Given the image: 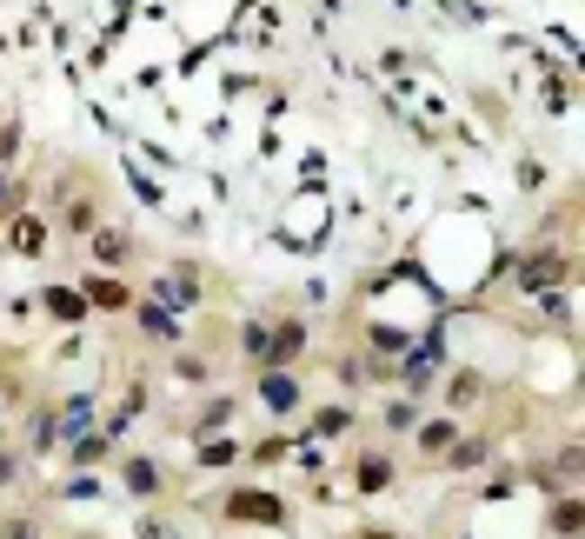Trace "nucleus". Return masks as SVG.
<instances>
[{
	"mask_svg": "<svg viewBox=\"0 0 585 539\" xmlns=\"http://www.w3.org/2000/svg\"><path fill=\"white\" fill-rule=\"evenodd\" d=\"M553 533H565V539L579 533V499H559V507H553Z\"/></svg>",
	"mask_w": 585,
	"mask_h": 539,
	"instance_id": "obj_11",
	"label": "nucleus"
},
{
	"mask_svg": "<svg viewBox=\"0 0 585 539\" xmlns=\"http://www.w3.org/2000/svg\"><path fill=\"white\" fill-rule=\"evenodd\" d=\"M519 280L532 286V293H539V286H553V280H565V260H559V254H532Z\"/></svg>",
	"mask_w": 585,
	"mask_h": 539,
	"instance_id": "obj_4",
	"label": "nucleus"
},
{
	"mask_svg": "<svg viewBox=\"0 0 585 539\" xmlns=\"http://www.w3.org/2000/svg\"><path fill=\"white\" fill-rule=\"evenodd\" d=\"M353 539H392V533H373V526H366V533H353Z\"/></svg>",
	"mask_w": 585,
	"mask_h": 539,
	"instance_id": "obj_15",
	"label": "nucleus"
},
{
	"mask_svg": "<svg viewBox=\"0 0 585 539\" xmlns=\"http://www.w3.org/2000/svg\"><path fill=\"white\" fill-rule=\"evenodd\" d=\"M94 254L100 260H120V254H127V240H120V233H94Z\"/></svg>",
	"mask_w": 585,
	"mask_h": 539,
	"instance_id": "obj_12",
	"label": "nucleus"
},
{
	"mask_svg": "<svg viewBox=\"0 0 585 539\" xmlns=\"http://www.w3.org/2000/svg\"><path fill=\"white\" fill-rule=\"evenodd\" d=\"M260 400L273 413H292V407H300V380H286L280 366H266V373H260Z\"/></svg>",
	"mask_w": 585,
	"mask_h": 539,
	"instance_id": "obj_1",
	"label": "nucleus"
},
{
	"mask_svg": "<svg viewBox=\"0 0 585 539\" xmlns=\"http://www.w3.org/2000/svg\"><path fill=\"white\" fill-rule=\"evenodd\" d=\"M227 513L233 519H266V526H280V519H286V507H280V499H266V493H233Z\"/></svg>",
	"mask_w": 585,
	"mask_h": 539,
	"instance_id": "obj_2",
	"label": "nucleus"
},
{
	"mask_svg": "<svg viewBox=\"0 0 585 539\" xmlns=\"http://www.w3.org/2000/svg\"><path fill=\"white\" fill-rule=\"evenodd\" d=\"M453 419H426V427H419V453H453Z\"/></svg>",
	"mask_w": 585,
	"mask_h": 539,
	"instance_id": "obj_7",
	"label": "nucleus"
},
{
	"mask_svg": "<svg viewBox=\"0 0 585 539\" xmlns=\"http://www.w3.org/2000/svg\"><path fill=\"white\" fill-rule=\"evenodd\" d=\"M127 493L153 499V493H160V466H153V460H127Z\"/></svg>",
	"mask_w": 585,
	"mask_h": 539,
	"instance_id": "obj_6",
	"label": "nucleus"
},
{
	"mask_svg": "<svg viewBox=\"0 0 585 539\" xmlns=\"http://www.w3.org/2000/svg\"><path fill=\"white\" fill-rule=\"evenodd\" d=\"M67 227H74V233H94V207H87V200H80V207L67 213Z\"/></svg>",
	"mask_w": 585,
	"mask_h": 539,
	"instance_id": "obj_13",
	"label": "nucleus"
},
{
	"mask_svg": "<svg viewBox=\"0 0 585 539\" xmlns=\"http://www.w3.org/2000/svg\"><path fill=\"white\" fill-rule=\"evenodd\" d=\"M47 307H54L60 319H87V300H80V293H67V286H47Z\"/></svg>",
	"mask_w": 585,
	"mask_h": 539,
	"instance_id": "obj_8",
	"label": "nucleus"
},
{
	"mask_svg": "<svg viewBox=\"0 0 585 539\" xmlns=\"http://www.w3.org/2000/svg\"><path fill=\"white\" fill-rule=\"evenodd\" d=\"M300 346H306V327H292V319H286L280 333H266V353H260V360H266V366H286Z\"/></svg>",
	"mask_w": 585,
	"mask_h": 539,
	"instance_id": "obj_3",
	"label": "nucleus"
},
{
	"mask_svg": "<svg viewBox=\"0 0 585 539\" xmlns=\"http://www.w3.org/2000/svg\"><path fill=\"white\" fill-rule=\"evenodd\" d=\"M87 300H94V307H127V286H120V280H87Z\"/></svg>",
	"mask_w": 585,
	"mask_h": 539,
	"instance_id": "obj_9",
	"label": "nucleus"
},
{
	"mask_svg": "<svg viewBox=\"0 0 585 539\" xmlns=\"http://www.w3.org/2000/svg\"><path fill=\"white\" fill-rule=\"evenodd\" d=\"M392 486V460L386 453H366V460H359V493H386Z\"/></svg>",
	"mask_w": 585,
	"mask_h": 539,
	"instance_id": "obj_5",
	"label": "nucleus"
},
{
	"mask_svg": "<svg viewBox=\"0 0 585 539\" xmlns=\"http://www.w3.org/2000/svg\"><path fill=\"white\" fill-rule=\"evenodd\" d=\"M0 539H33V519H7V526H0Z\"/></svg>",
	"mask_w": 585,
	"mask_h": 539,
	"instance_id": "obj_14",
	"label": "nucleus"
},
{
	"mask_svg": "<svg viewBox=\"0 0 585 539\" xmlns=\"http://www.w3.org/2000/svg\"><path fill=\"white\" fill-rule=\"evenodd\" d=\"M140 327L153 333V340H174V333H180V327H174V313H166V307H140Z\"/></svg>",
	"mask_w": 585,
	"mask_h": 539,
	"instance_id": "obj_10",
	"label": "nucleus"
}]
</instances>
